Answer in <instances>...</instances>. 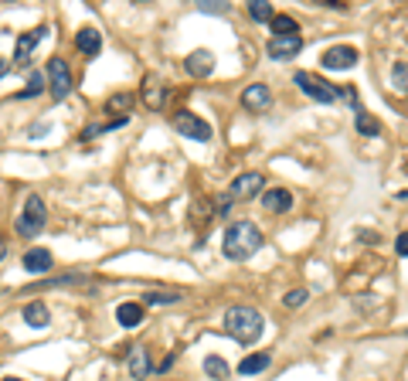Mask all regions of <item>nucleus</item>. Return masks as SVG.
<instances>
[{
  "label": "nucleus",
  "mask_w": 408,
  "mask_h": 381,
  "mask_svg": "<svg viewBox=\"0 0 408 381\" xmlns=\"http://www.w3.org/2000/svg\"><path fill=\"white\" fill-rule=\"evenodd\" d=\"M174 129H177L180 136H187V140H198V143H207L211 140V127L204 123L201 116H194V113H187V109H180L174 113Z\"/></svg>",
  "instance_id": "6"
},
{
  "label": "nucleus",
  "mask_w": 408,
  "mask_h": 381,
  "mask_svg": "<svg viewBox=\"0 0 408 381\" xmlns=\"http://www.w3.org/2000/svg\"><path fill=\"white\" fill-rule=\"evenodd\" d=\"M265 331V317L255 306H231L225 310V333L235 337L238 344H255Z\"/></svg>",
  "instance_id": "2"
},
{
  "label": "nucleus",
  "mask_w": 408,
  "mask_h": 381,
  "mask_svg": "<svg viewBox=\"0 0 408 381\" xmlns=\"http://www.w3.org/2000/svg\"><path fill=\"white\" fill-rule=\"evenodd\" d=\"M262 191H265V178L262 174H238V178L231 180L228 198H235V201H252Z\"/></svg>",
  "instance_id": "7"
},
{
  "label": "nucleus",
  "mask_w": 408,
  "mask_h": 381,
  "mask_svg": "<svg viewBox=\"0 0 408 381\" xmlns=\"http://www.w3.org/2000/svg\"><path fill=\"white\" fill-rule=\"evenodd\" d=\"M116 320H119L123 327H140V320H143V303H119L116 306Z\"/></svg>",
  "instance_id": "19"
},
{
  "label": "nucleus",
  "mask_w": 408,
  "mask_h": 381,
  "mask_svg": "<svg viewBox=\"0 0 408 381\" xmlns=\"http://www.w3.org/2000/svg\"><path fill=\"white\" fill-rule=\"evenodd\" d=\"M242 106H245L249 113H265V109L272 106V92H269V85H262V82L245 85V92H242Z\"/></svg>",
  "instance_id": "10"
},
{
  "label": "nucleus",
  "mask_w": 408,
  "mask_h": 381,
  "mask_svg": "<svg viewBox=\"0 0 408 381\" xmlns=\"http://www.w3.org/2000/svg\"><path fill=\"white\" fill-rule=\"evenodd\" d=\"M306 300H309V293H306V289H289V293L282 296V303L289 306V310H300Z\"/></svg>",
  "instance_id": "30"
},
{
  "label": "nucleus",
  "mask_w": 408,
  "mask_h": 381,
  "mask_svg": "<svg viewBox=\"0 0 408 381\" xmlns=\"http://www.w3.org/2000/svg\"><path fill=\"white\" fill-rule=\"evenodd\" d=\"M300 51H303V38L300 34H293V38H269V45H265V55L276 58V62L296 58Z\"/></svg>",
  "instance_id": "9"
},
{
  "label": "nucleus",
  "mask_w": 408,
  "mask_h": 381,
  "mask_svg": "<svg viewBox=\"0 0 408 381\" xmlns=\"http://www.w3.org/2000/svg\"><path fill=\"white\" fill-rule=\"evenodd\" d=\"M75 48L82 51V55H89V58H96L102 51V34L96 31V27H82L75 34Z\"/></svg>",
  "instance_id": "15"
},
{
  "label": "nucleus",
  "mask_w": 408,
  "mask_h": 381,
  "mask_svg": "<svg viewBox=\"0 0 408 381\" xmlns=\"http://www.w3.org/2000/svg\"><path fill=\"white\" fill-rule=\"evenodd\" d=\"M184 69L191 72L194 78H207L211 72H214V55L207 48H198V51H191L187 58H184Z\"/></svg>",
  "instance_id": "11"
},
{
  "label": "nucleus",
  "mask_w": 408,
  "mask_h": 381,
  "mask_svg": "<svg viewBox=\"0 0 408 381\" xmlns=\"http://www.w3.org/2000/svg\"><path fill=\"white\" fill-rule=\"evenodd\" d=\"M262 231L255 222H231L228 231H225V259L231 262H245V259H252L258 249H262Z\"/></svg>",
  "instance_id": "1"
},
{
  "label": "nucleus",
  "mask_w": 408,
  "mask_h": 381,
  "mask_svg": "<svg viewBox=\"0 0 408 381\" xmlns=\"http://www.w3.org/2000/svg\"><path fill=\"white\" fill-rule=\"evenodd\" d=\"M129 109H133V96L129 92H116V96H109V102H105V113H123L126 116Z\"/></svg>",
  "instance_id": "26"
},
{
  "label": "nucleus",
  "mask_w": 408,
  "mask_h": 381,
  "mask_svg": "<svg viewBox=\"0 0 408 381\" xmlns=\"http://www.w3.org/2000/svg\"><path fill=\"white\" fill-rule=\"evenodd\" d=\"M269 364H272V354L258 351V354H249L242 364H238V375H258V371H265Z\"/></svg>",
  "instance_id": "20"
},
{
  "label": "nucleus",
  "mask_w": 408,
  "mask_h": 381,
  "mask_svg": "<svg viewBox=\"0 0 408 381\" xmlns=\"http://www.w3.org/2000/svg\"><path fill=\"white\" fill-rule=\"evenodd\" d=\"M45 222H48V208L41 201V194H27L24 211L17 215V225H14L17 235H21V238H34V235H41Z\"/></svg>",
  "instance_id": "3"
},
{
  "label": "nucleus",
  "mask_w": 408,
  "mask_h": 381,
  "mask_svg": "<svg viewBox=\"0 0 408 381\" xmlns=\"http://www.w3.org/2000/svg\"><path fill=\"white\" fill-rule=\"evenodd\" d=\"M153 371V364H150V354L143 351V347H133V354H129V375L136 381H143L147 375Z\"/></svg>",
  "instance_id": "17"
},
{
  "label": "nucleus",
  "mask_w": 408,
  "mask_h": 381,
  "mask_svg": "<svg viewBox=\"0 0 408 381\" xmlns=\"http://www.w3.org/2000/svg\"><path fill=\"white\" fill-rule=\"evenodd\" d=\"M262 208H265V211H272V215H282V211H289V208H293V191H286V187L262 191Z\"/></svg>",
  "instance_id": "13"
},
{
  "label": "nucleus",
  "mask_w": 408,
  "mask_h": 381,
  "mask_svg": "<svg viewBox=\"0 0 408 381\" xmlns=\"http://www.w3.org/2000/svg\"><path fill=\"white\" fill-rule=\"evenodd\" d=\"M357 133H360V136H381V123H378L371 113L357 109Z\"/></svg>",
  "instance_id": "24"
},
{
  "label": "nucleus",
  "mask_w": 408,
  "mask_h": 381,
  "mask_svg": "<svg viewBox=\"0 0 408 381\" xmlns=\"http://www.w3.org/2000/svg\"><path fill=\"white\" fill-rule=\"evenodd\" d=\"M3 381H24V378H3Z\"/></svg>",
  "instance_id": "36"
},
{
  "label": "nucleus",
  "mask_w": 408,
  "mask_h": 381,
  "mask_svg": "<svg viewBox=\"0 0 408 381\" xmlns=\"http://www.w3.org/2000/svg\"><path fill=\"white\" fill-rule=\"evenodd\" d=\"M198 10H204V14H228L231 7L225 3V0H201V3H198Z\"/></svg>",
  "instance_id": "31"
},
{
  "label": "nucleus",
  "mask_w": 408,
  "mask_h": 381,
  "mask_svg": "<svg viewBox=\"0 0 408 381\" xmlns=\"http://www.w3.org/2000/svg\"><path fill=\"white\" fill-rule=\"evenodd\" d=\"M51 266H54V255L48 249H31L24 255V269L27 273H48Z\"/></svg>",
  "instance_id": "16"
},
{
  "label": "nucleus",
  "mask_w": 408,
  "mask_h": 381,
  "mask_svg": "<svg viewBox=\"0 0 408 381\" xmlns=\"http://www.w3.org/2000/svg\"><path fill=\"white\" fill-rule=\"evenodd\" d=\"M140 96H143V102H147L150 109H163L167 89H163V82H160L156 76H147V78H143V89H140Z\"/></svg>",
  "instance_id": "14"
},
{
  "label": "nucleus",
  "mask_w": 408,
  "mask_h": 381,
  "mask_svg": "<svg viewBox=\"0 0 408 381\" xmlns=\"http://www.w3.org/2000/svg\"><path fill=\"white\" fill-rule=\"evenodd\" d=\"M41 38H45V27H34V31H24L21 38H17V48H14V62L17 65H27V58H31V51L41 45Z\"/></svg>",
  "instance_id": "12"
},
{
  "label": "nucleus",
  "mask_w": 408,
  "mask_h": 381,
  "mask_svg": "<svg viewBox=\"0 0 408 381\" xmlns=\"http://www.w3.org/2000/svg\"><path fill=\"white\" fill-rule=\"evenodd\" d=\"M204 375H207V378H214V381L228 378V364H225V357H218V354L204 357Z\"/></svg>",
  "instance_id": "23"
},
{
  "label": "nucleus",
  "mask_w": 408,
  "mask_h": 381,
  "mask_svg": "<svg viewBox=\"0 0 408 381\" xmlns=\"http://www.w3.org/2000/svg\"><path fill=\"white\" fill-rule=\"evenodd\" d=\"M7 76V62H3V58H0V78Z\"/></svg>",
  "instance_id": "35"
},
{
  "label": "nucleus",
  "mask_w": 408,
  "mask_h": 381,
  "mask_svg": "<svg viewBox=\"0 0 408 381\" xmlns=\"http://www.w3.org/2000/svg\"><path fill=\"white\" fill-rule=\"evenodd\" d=\"M391 82H395V89H398V92H405L408 89V65L405 62H395V69H391Z\"/></svg>",
  "instance_id": "29"
},
{
  "label": "nucleus",
  "mask_w": 408,
  "mask_h": 381,
  "mask_svg": "<svg viewBox=\"0 0 408 381\" xmlns=\"http://www.w3.org/2000/svg\"><path fill=\"white\" fill-rule=\"evenodd\" d=\"M21 317H24L27 327H38V331H41V327H48V320H51V313H48V306L45 303H27Z\"/></svg>",
  "instance_id": "18"
},
{
  "label": "nucleus",
  "mask_w": 408,
  "mask_h": 381,
  "mask_svg": "<svg viewBox=\"0 0 408 381\" xmlns=\"http://www.w3.org/2000/svg\"><path fill=\"white\" fill-rule=\"evenodd\" d=\"M3 259H7V238L0 235V262H3Z\"/></svg>",
  "instance_id": "34"
},
{
  "label": "nucleus",
  "mask_w": 408,
  "mask_h": 381,
  "mask_svg": "<svg viewBox=\"0 0 408 381\" xmlns=\"http://www.w3.org/2000/svg\"><path fill=\"white\" fill-rule=\"evenodd\" d=\"M180 300H184L180 293H156V289L143 296V303H150V306H170V303H180Z\"/></svg>",
  "instance_id": "27"
},
{
  "label": "nucleus",
  "mask_w": 408,
  "mask_h": 381,
  "mask_svg": "<svg viewBox=\"0 0 408 381\" xmlns=\"http://www.w3.org/2000/svg\"><path fill=\"white\" fill-rule=\"evenodd\" d=\"M357 58H360V55H357V48H351V45H337V48L323 51L320 65H323V69H330V72H340V69L347 72V69H354V65H357Z\"/></svg>",
  "instance_id": "8"
},
{
  "label": "nucleus",
  "mask_w": 408,
  "mask_h": 381,
  "mask_svg": "<svg viewBox=\"0 0 408 381\" xmlns=\"http://www.w3.org/2000/svg\"><path fill=\"white\" fill-rule=\"evenodd\" d=\"M45 85H48L51 99H68L72 96V72H68V62L65 58H48V69H45Z\"/></svg>",
  "instance_id": "4"
},
{
  "label": "nucleus",
  "mask_w": 408,
  "mask_h": 381,
  "mask_svg": "<svg viewBox=\"0 0 408 381\" xmlns=\"http://www.w3.org/2000/svg\"><path fill=\"white\" fill-rule=\"evenodd\" d=\"M41 89H45V76H41V72H34V76L27 78V89L17 92V99H31V96H38Z\"/></svg>",
  "instance_id": "28"
},
{
  "label": "nucleus",
  "mask_w": 408,
  "mask_h": 381,
  "mask_svg": "<svg viewBox=\"0 0 408 381\" xmlns=\"http://www.w3.org/2000/svg\"><path fill=\"white\" fill-rule=\"evenodd\" d=\"M296 85H300V92H303L306 99L320 102V106H330V102L337 99L330 82H323V78L313 76V72H296Z\"/></svg>",
  "instance_id": "5"
},
{
  "label": "nucleus",
  "mask_w": 408,
  "mask_h": 381,
  "mask_svg": "<svg viewBox=\"0 0 408 381\" xmlns=\"http://www.w3.org/2000/svg\"><path fill=\"white\" fill-rule=\"evenodd\" d=\"M174 357L177 354H163L160 361H156V368H153V371H156V375H167V371L174 368Z\"/></svg>",
  "instance_id": "32"
},
{
  "label": "nucleus",
  "mask_w": 408,
  "mask_h": 381,
  "mask_svg": "<svg viewBox=\"0 0 408 381\" xmlns=\"http://www.w3.org/2000/svg\"><path fill=\"white\" fill-rule=\"evenodd\" d=\"M269 27H272V38H293V34H300L296 17H286V14L272 17V21H269Z\"/></svg>",
  "instance_id": "21"
},
{
  "label": "nucleus",
  "mask_w": 408,
  "mask_h": 381,
  "mask_svg": "<svg viewBox=\"0 0 408 381\" xmlns=\"http://www.w3.org/2000/svg\"><path fill=\"white\" fill-rule=\"evenodd\" d=\"M249 17L252 21H258V24H269L276 14H272V3H265V0H252L249 3Z\"/></svg>",
  "instance_id": "25"
},
{
  "label": "nucleus",
  "mask_w": 408,
  "mask_h": 381,
  "mask_svg": "<svg viewBox=\"0 0 408 381\" xmlns=\"http://www.w3.org/2000/svg\"><path fill=\"white\" fill-rule=\"evenodd\" d=\"M85 282V276H58V280H41V282H31L27 293H38V289H58V286H78Z\"/></svg>",
  "instance_id": "22"
},
{
  "label": "nucleus",
  "mask_w": 408,
  "mask_h": 381,
  "mask_svg": "<svg viewBox=\"0 0 408 381\" xmlns=\"http://www.w3.org/2000/svg\"><path fill=\"white\" fill-rule=\"evenodd\" d=\"M395 245H398V255H405V252H408V249H405V245H408V235H405V231L398 235V242H395Z\"/></svg>",
  "instance_id": "33"
}]
</instances>
